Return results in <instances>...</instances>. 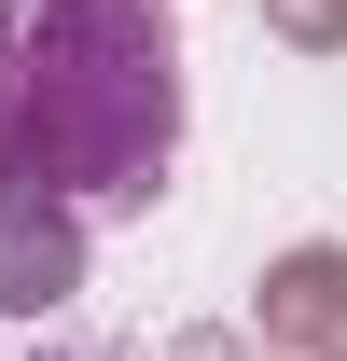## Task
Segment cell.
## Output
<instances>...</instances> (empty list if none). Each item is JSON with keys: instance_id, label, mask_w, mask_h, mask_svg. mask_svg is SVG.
I'll list each match as a JSON object with an SVG mask.
<instances>
[{"instance_id": "1", "label": "cell", "mask_w": 347, "mask_h": 361, "mask_svg": "<svg viewBox=\"0 0 347 361\" xmlns=\"http://www.w3.org/2000/svg\"><path fill=\"white\" fill-rule=\"evenodd\" d=\"M181 153V14L167 0H0V195L126 209Z\"/></svg>"}]
</instances>
